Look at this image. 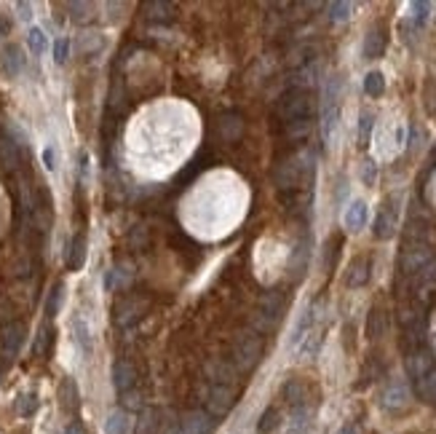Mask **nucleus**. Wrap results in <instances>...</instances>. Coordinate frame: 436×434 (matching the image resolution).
<instances>
[{
    "mask_svg": "<svg viewBox=\"0 0 436 434\" xmlns=\"http://www.w3.org/2000/svg\"><path fill=\"white\" fill-rule=\"evenodd\" d=\"M314 172H316L314 156L311 153H295V156L284 159L276 166V174H273L276 177V188L281 193H300V190L311 188Z\"/></svg>",
    "mask_w": 436,
    "mask_h": 434,
    "instance_id": "obj_1",
    "label": "nucleus"
},
{
    "mask_svg": "<svg viewBox=\"0 0 436 434\" xmlns=\"http://www.w3.org/2000/svg\"><path fill=\"white\" fill-rule=\"evenodd\" d=\"M340 75H329L321 89V137L324 145H332L337 121H340Z\"/></svg>",
    "mask_w": 436,
    "mask_h": 434,
    "instance_id": "obj_2",
    "label": "nucleus"
},
{
    "mask_svg": "<svg viewBox=\"0 0 436 434\" xmlns=\"http://www.w3.org/2000/svg\"><path fill=\"white\" fill-rule=\"evenodd\" d=\"M276 113L281 124L298 121V118H314V94L308 89H287L276 102Z\"/></svg>",
    "mask_w": 436,
    "mask_h": 434,
    "instance_id": "obj_3",
    "label": "nucleus"
},
{
    "mask_svg": "<svg viewBox=\"0 0 436 434\" xmlns=\"http://www.w3.org/2000/svg\"><path fill=\"white\" fill-rule=\"evenodd\" d=\"M262 356V338L257 332H241L233 346V368L238 370H252Z\"/></svg>",
    "mask_w": 436,
    "mask_h": 434,
    "instance_id": "obj_4",
    "label": "nucleus"
},
{
    "mask_svg": "<svg viewBox=\"0 0 436 434\" xmlns=\"http://www.w3.org/2000/svg\"><path fill=\"white\" fill-rule=\"evenodd\" d=\"M287 309V300H284V292H278V289H271V292H265L262 295V300H260L257 306V316H255V325H257L262 332L273 330L278 325V319H281V314Z\"/></svg>",
    "mask_w": 436,
    "mask_h": 434,
    "instance_id": "obj_5",
    "label": "nucleus"
},
{
    "mask_svg": "<svg viewBox=\"0 0 436 434\" xmlns=\"http://www.w3.org/2000/svg\"><path fill=\"white\" fill-rule=\"evenodd\" d=\"M431 263V247L428 242H407L404 249L399 252V271L407 276H415Z\"/></svg>",
    "mask_w": 436,
    "mask_h": 434,
    "instance_id": "obj_6",
    "label": "nucleus"
},
{
    "mask_svg": "<svg viewBox=\"0 0 436 434\" xmlns=\"http://www.w3.org/2000/svg\"><path fill=\"white\" fill-rule=\"evenodd\" d=\"M233 405H236V389L233 386H215V383L209 386V392H206V410H209L212 418L230 413Z\"/></svg>",
    "mask_w": 436,
    "mask_h": 434,
    "instance_id": "obj_7",
    "label": "nucleus"
},
{
    "mask_svg": "<svg viewBox=\"0 0 436 434\" xmlns=\"http://www.w3.org/2000/svg\"><path fill=\"white\" fill-rule=\"evenodd\" d=\"M370 223V204L364 199H354L348 207H345V215H343V226L348 233H358L364 230Z\"/></svg>",
    "mask_w": 436,
    "mask_h": 434,
    "instance_id": "obj_8",
    "label": "nucleus"
},
{
    "mask_svg": "<svg viewBox=\"0 0 436 434\" xmlns=\"http://www.w3.org/2000/svg\"><path fill=\"white\" fill-rule=\"evenodd\" d=\"M431 370H434V354L428 352L426 346H417V349L407 354V372H410V378L415 383L420 378H426Z\"/></svg>",
    "mask_w": 436,
    "mask_h": 434,
    "instance_id": "obj_9",
    "label": "nucleus"
},
{
    "mask_svg": "<svg viewBox=\"0 0 436 434\" xmlns=\"http://www.w3.org/2000/svg\"><path fill=\"white\" fill-rule=\"evenodd\" d=\"M21 70H24V51L17 43H6L0 48V73L6 78H19Z\"/></svg>",
    "mask_w": 436,
    "mask_h": 434,
    "instance_id": "obj_10",
    "label": "nucleus"
},
{
    "mask_svg": "<svg viewBox=\"0 0 436 434\" xmlns=\"http://www.w3.org/2000/svg\"><path fill=\"white\" fill-rule=\"evenodd\" d=\"M316 306H308V309H302L300 314V319L295 322V330L289 335V349H300L302 343H305V338L314 332V325H316Z\"/></svg>",
    "mask_w": 436,
    "mask_h": 434,
    "instance_id": "obj_11",
    "label": "nucleus"
},
{
    "mask_svg": "<svg viewBox=\"0 0 436 434\" xmlns=\"http://www.w3.org/2000/svg\"><path fill=\"white\" fill-rule=\"evenodd\" d=\"M179 429H182V434H212L215 432V418L206 410H193V413L182 415Z\"/></svg>",
    "mask_w": 436,
    "mask_h": 434,
    "instance_id": "obj_12",
    "label": "nucleus"
},
{
    "mask_svg": "<svg viewBox=\"0 0 436 434\" xmlns=\"http://www.w3.org/2000/svg\"><path fill=\"white\" fill-rule=\"evenodd\" d=\"M24 335H27V327L21 322H14V325L3 327V332H0V349H3V354L8 359L17 356V352H19L21 343H24Z\"/></svg>",
    "mask_w": 436,
    "mask_h": 434,
    "instance_id": "obj_13",
    "label": "nucleus"
},
{
    "mask_svg": "<svg viewBox=\"0 0 436 434\" xmlns=\"http://www.w3.org/2000/svg\"><path fill=\"white\" fill-rule=\"evenodd\" d=\"M311 236L302 233V239L298 242V247L292 249V257H289V273L292 279H302L305 276V269H308V260H311Z\"/></svg>",
    "mask_w": 436,
    "mask_h": 434,
    "instance_id": "obj_14",
    "label": "nucleus"
},
{
    "mask_svg": "<svg viewBox=\"0 0 436 434\" xmlns=\"http://www.w3.org/2000/svg\"><path fill=\"white\" fill-rule=\"evenodd\" d=\"M397 226H399V212L397 207H391V204H385V207L377 212L375 217V239H391L394 233H397Z\"/></svg>",
    "mask_w": 436,
    "mask_h": 434,
    "instance_id": "obj_15",
    "label": "nucleus"
},
{
    "mask_svg": "<svg viewBox=\"0 0 436 434\" xmlns=\"http://www.w3.org/2000/svg\"><path fill=\"white\" fill-rule=\"evenodd\" d=\"M134 383H137V370H134V365L126 362V359H118V362L113 365V386H116L120 394H126L134 389Z\"/></svg>",
    "mask_w": 436,
    "mask_h": 434,
    "instance_id": "obj_16",
    "label": "nucleus"
},
{
    "mask_svg": "<svg viewBox=\"0 0 436 434\" xmlns=\"http://www.w3.org/2000/svg\"><path fill=\"white\" fill-rule=\"evenodd\" d=\"M385 43H388L385 27H372V30L364 35V46H361V54H364V60H377V57H383V51H385Z\"/></svg>",
    "mask_w": 436,
    "mask_h": 434,
    "instance_id": "obj_17",
    "label": "nucleus"
},
{
    "mask_svg": "<svg viewBox=\"0 0 436 434\" xmlns=\"http://www.w3.org/2000/svg\"><path fill=\"white\" fill-rule=\"evenodd\" d=\"M407 402H410V386H407L404 381H391V383L385 386V392H383V408L399 410V408H404Z\"/></svg>",
    "mask_w": 436,
    "mask_h": 434,
    "instance_id": "obj_18",
    "label": "nucleus"
},
{
    "mask_svg": "<svg viewBox=\"0 0 436 434\" xmlns=\"http://www.w3.org/2000/svg\"><path fill=\"white\" fill-rule=\"evenodd\" d=\"M436 289V260H431L423 271L415 273V295L417 300H428Z\"/></svg>",
    "mask_w": 436,
    "mask_h": 434,
    "instance_id": "obj_19",
    "label": "nucleus"
},
{
    "mask_svg": "<svg viewBox=\"0 0 436 434\" xmlns=\"http://www.w3.org/2000/svg\"><path fill=\"white\" fill-rule=\"evenodd\" d=\"M139 316H142V300H139V298L120 300L118 309H116V322H118L120 327H129V325H134Z\"/></svg>",
    "mask_w": 436,
    "mask_h": 434,
    "instance_id": "obj_20",
    "label": "nucleus"
},
{
    "mask_svg": "<svg viewBox=\"0 0 436 434\" xmlns=\"http://www.w3.org/2000/svg\"><path fill=\"white\" fill-rule=\"evenodd\" d=\"M206 375L215 381V386H233L236 383V368L230 362H212V365H206Z\"/></svg>",
    "mask_w": 436,
    "mask_h": 434,
    "instance_id": "obj_21",
    "label": "nucleus"
},
{
    "mask_svg": "<svg viewBox=\"0 0 436 434\" xmlns=\"http://www.w3.org/2000/svg\"><path fill=\"white\" fill-rule=\"evenodd\" d=\"M86 263V236L83 233H75L70 247H67V269L70 271H80Z\"/></svg>",
    "mask_w": 436,
    "mask_h": 434,
    "instance_id": "obj_22",
    "label": "nucleus"
},
{
    "mask_svg": "<svg viewBox=\"0 0 436 434\" xmlns=\"http://www.w3.org/2000/svg\"><path fill=\"white\" fill-rule=\"evenodd\" d=\"M370 282V260L367 257H356L351 263V269L345 273V284L348 287H364Z\"/></svg>",
    "mask_w": 436,
    "mask_h": 434,
    "instance_id": "obj_23",
    "label": "nucleus"
},
{
    "mask_svg": "<svg viewBox=\"0 0 436 434\" xmlns=\"http://www.w3.org/2000/svg\"><path fill=\"white\" fill-rule=\"evenodd\" d=\"M60 399H62V408L64 410H70V413H75L80 408V394H78V383L73 381V378H64L60 386Z\"/></svg>",
    "mask_w": 436,
    "mask_h": 434,
    "instance_id": "obj_24",
    "label": "nucleus"
},
{
    "mask_svg": "<svg viewBox=\"0 0 436 434\" xmlns=\"http://www.w3.org/2000/svg\"><path fill=\"white\" fill-rule=\"evenodd\" d=\"M105 434H131V418L126 410H113L105 421Z\"/></svg>",
    "mask_w": 436,
    "mask_h": 434,
    "instance_id": "obj_25",
    "label": "nucleus"
},
{
    "mask_svg": "<svg viewBox=\"0 0 436 434\" xmlns=\"http://www.w3.org/2000/svg\"><path fill=\"white\" fill-rule=\"evenodd\" d=\"M219 124V134H222V140H228V143H233L241 137V132H244V121L233 116V113H228V116H222L217 121Z\"/></svg>",
    "mask_w": 436,
    "mask_h": 434,
    "instance_id": "obj_26",
    "label": "nucleus"
},
{
    "mask_svg": "<svg viewBox=\"0 0 436 434\" xmlns=\"http://www.w3.org/2000/svg\"><path fill=\"white\" fill-rule=\"evenodd\" d=\"M0 161L6 169H14L19 164V143L11 137H0Z\"/></svg>",
    "mask_w": 436,
    "mask_h": 434,
    "instance_id": "obj_27",
    "label": "nucleus"
},
{
    "mask_svg": "<svg viewBox=\"0 0 436 434\" xmlns=\"http://www.w3.org/2000/svg\"><path fill=\"white\" fill-rule=\"evenodd\" d=\"M364 94L367 97H383L385 94V75L380 73V70H370L367 75H364Z\"/></svg>",
    "mask_w": 436,
    "mask_h": 434,
    "instance_id": "obj_28",
    "label": "nucleus"
},
{
    "mask_svg": "<svg viewBox=\"0 0 436 434\" xmlns=\"http://www.w3.org/2000/svg\"><path fill=\"white\" fill-rule=\"evenodd\" d=\"M40 408V399L35 392H24L17 397V413L21 415V418H33V415L38 413Z\"/></svg>",
    "mask_w": 436,
    "mask_h": 434,
    "instance_id": "obj_29",
    "label": "nucleus"
},
{
    "mask_svg": "<svg viewBox=\"0 0 436 434\" xmlns=\"http://www.w3.org/2000/svg\"><path fill=\"white\" fill-rule=\"evenodd\" d=\"M311 426V410L305 405H300L292 410V418H289V434H305Z\"/></svg>",
    "mask_w": 436,
    "mask_h": 434,
    "instance_id": "obj_30",
    "label": "nucleus"
},
{
    "mask_svg": "<svg viewBox=\"0 0 436 434\" xmlns=\"http://www.w3.org/2000/svg\"><path fill=\"white\" fill-rule=\"evenodd\" d=\"M311 129H314V118H298V121L284 124V132L289 140H305L311 134Z\"/></svg>",
    "mask_w": 436,
    "mask_h": 434,
    "instance_id": "obj_31",
    "label": "nucleus"
},
{
    "mask_svg": "<svg viewBox=\"0 0 436 434\" xmlns=\"http://www.w3.org/2000/svg\"><path fill=\"white\" fill-rule=\"evenodd\" d=\"M27 46H30V51H33L35 57H43V54H46V48H48V38H46V33H43L40 27H30V30H27Z\"/></svg>",
    "mask_w": 436,
    "mask_h": 434,
    "instance_id": "obj_32",
    "label": "nucleus"
},
{
    "mask_svg": "<svg viewBox=\"0 0 436 434\" xmlns=\"http://www.w3.org/2000/svg\"><path fill=\"white\" fill-rule=\"evenodd\" d=\"M145 11H156L153 17H147V19H153V21H172L174 19V6H172V3L153 0V3H145Z\"/></svg>",
    "mask_w": 436,
    "mask_h": 434,
    "instance_id": "obj_33",
    "label": "nucleus"
},
{
    "mask_svg": "<svg viewBox=\"0 0 436 434\" xmlns=\"http://www.w3.org/2000/svg\"><path fill=\"white\" fill-rule=\"evenodd\" d=\"M73 332H75V343L80 346V352L83 354L91 352V332H89V325L80 316L73 319Z\"/></svg>",
    "mask_w": 436,
    "mask_h": 434,
    "instance_id": "obj_34",
    "label": "nucleus"
},
{
    "mask_svg": "<svg viewBox=\"0 0 436 434\" xmlns=\"http://www.w3.org/2000/svg\"><path fill=\"white\" fill-rule=\"evenodd\" d=\"M417 394L426 399V402H436V368L426 378L417 381Z\"/></svg>",
    "mask_w": 436,
    "mask_h": 434,
    "instance_id": "obj_35",
    "label": "nucleus"
},
{
    "mask_svg": "<svg viewBox=\"0 0 436 434\" xmlns=\"http://www.w3.org/2000/svg\"><path fill=\"white\" fill-rule=\"evenodd\" d=\"M70 19L78 21V24H86V21L94 19V6L91 3H70Z\"/></svg>",
    "mask_w": 436,
    "mask_h": 434,
    "instance_id": "obj_36",
    "label": "nucleus"
},
{
    "mask_svg": "<svg viewBox=\"0 0 436 434\" xmlns=\"http://www.w3.org/2000/svg\"><path fill=\"white\" fill-rule=\"evenodd\" d=\"M284 397L289 399V405H305V386L300 383V381H287V386H284Z\"/></svg>",
    "mask_w": 436,
    "mask_h": 434,
    "instance_id": "obj_37",
    "label": "nucleus"
},
{
    "mask_svg": "<svg viewBox=\"0 0 436 434\" xmlns=\"http://www.w3.org/2000/svg\"><path fill=\"white\" fill-rule=\"evenodd\" d=\"M278 421H281V415H278L276 408H268L262 418H260L257 424V434H273L278 429Z\"/></svg>",
    "mask_w": 436,
    "mask_h": 434,
    "instance_id": "obj_38",
    "label": "nucleus"
},
{
    "mask_svg": "<svg viewBox=\"0 0 436 434\" xmlns=\"http://www.w3.org/2000/svg\"><path fill=\"white\" fill-rule=\"evenodd\" d=\"M372 129H375V116L367 110V113H361V116H358V143H361V145L370 143V137H372Z\"/></svg>",
    "mask_w": 436,
    "mask_h": 434,
    "instance_id": "obj_39",
    "label": "nucleus"
},
{
    "mask_svg": "<svg viewBox=\"0 0 436 434\" xmlns=\"http://www.w3.org/2000/svg\"><path fill=\"white\" fill-rule=\"evenodd\" d=\"M51 341H54V330L51 327H40V332L35 335V346H33L35 356H46V352L51 349Z\"/></svg>",
    "mask_w": 436,
    "mask_h": 434,
    "instance_id": "obj_40",
    "label": "nucleus"
},
{
    "mask_svg": "<svg viewBox=\"0 0 436 434\" xmlns=\"http://www.w3.org/2000/svg\"><path fill=\"white\" fill-rule=\"evenodd\" d=\"M431 8H434V6H431V3H426V0L412 3V6H410V11H412V17H410V19H412V24H415V27H423V24L428 21V17H431Z\"/></svg>",
    "mask_w": 436,
    "mask_h": 434,
    "instance_id": "obj_41",
    "label": "nucleus"
},
{
    "mask_svg": "<svg viewBox=\"0 0 436 434\" xmlns=\"http://www.w3.org/2000/svg\"><path fill=\"white\" fill-rule=\"evenodd\" d=\"M354 14V3H332L329 6V19L340 24V21H348Z\"/></svg>",
    "mask_w": 436,
    "mask_h": 434,
    "instance_id": "obj_42",
    "label": "nucleus"
},
{
    "mask_svg": "<svg viewBox=\"0 0 436 434\" xmlns=\"http://www.w3.org/2000/svg\"><path fill=\"white\" fill-rule=\"evenodd\" d=\"M358 174H361V183H364L367 188L375 186V180H377V164H375V159H364V161H361V169H358Z\"/></svg>",
    "mask_w": 436,
    "mask_h": 434,
    "instance_id": "obj_43",
    "label": "nucleus"
},
{
    "mask_svg": "<svg viewBox=\"0 0 436 434\" xmlns=\"http://www.w3.org/2000/svg\"><path fill=\"white\" fill-rule=\"evenodd\" d=\"M62 292H64V287H62V284H54V287H51V292H48V300H46V316H48V319H51V316H57V311H60Z\"/></svg>",
    "mask_w": 436,
    "mask_h": 434,
    "instance_id": "obj_44",
    "label": "nucleus"
},
{
    "mask_svg": "<svg viewBox=\"0 0 436 434\" xmlns=\"http://www.w3.org/2000/svg\"><path fill=\"white\" fill-rule=\"evenodd\" d=\"M102 48V38L97 33H86L80 38V54H89V51H100Z\"/></svg>",
    "mask_w": 436,
    "mask_h": 434,
    "instance_id": "obj_45",
    "label": "nucleus"
},
{
    "mask_svg": "<svg viewBox=\"0 0 436 434\" xmlns=\"http://www.w3.org/2000/svg\"><path fill=\"white\" fill-rule=\"evenodd\" d=\"M67 57H70V41L67 38H57V43H54V62L64 64Z\"/></svg>",
    "mask_w": 436,
    "mask_h": 434,
    "instance_id": "obj_46",
    "label": "nucleus"
},
{
    "mask_svg": "<svg viewBox=\"0 0 436 434\" xmlns=\"http://www.w3.org/2000/svg\"><path fill=\"white\" fill-rule=\"evenodd\" d=\"M153 429H156V415H153V410H145L139 418L137 434H153Z\"/></svg>",
    "mask_w": 436,
    "mask_h": 434,
    "instance_id": "obj_47",
    "label": "nucleus"
},
{
    "mask_svg": "<svg viewBox=\"0 0 436 434\" xmlns=\"http://www.w3.org/2000/svg\"><path fill=\"white\" fill-rule=\"evenodd\" d=\"M43 164H46L48 172L57 169V150H54V145H46V147H43Z\"/></svg>",
    "mask_w": 436,
    "mask_h": 434,
    "instance_id": "obj_48",
    "label": "nucleus"
},
{
    "mask_svg": "<svg viewBox=\"0 0 436 434\" xmlns=\"http://www.w3.org/2000/svg\"><path fill=\"white\" fill-rule=\"evenodd\" d=\"M123 397V405L129 408V410H139L142 408V397H139L137 392H126V394H120Z\"/></svg>",
    "mask_w": 436,
    "mask_h": 434,
    "instance_id": "obj_49",
    "label": "nucleus"
},
{
    "mask_svg": "<svg viewBox=\"0 0 436 434\" xmlns=\"http://www.w3.org/2000/svg\"><path fill=\"white\" fill-rule=\"evenodd\" d=\"M17 11H19V19H33V3H17Z\"/></svg>",
    "mask_w": 436,
    "mask_h": 434,
    "instance_id": "obj_50",
    "label": "nucleus"
},
{
    "mask_svg": "<svg viewBox=\"0 0 436 434\" xmlns=\"http://www.w3.org/2000/svg\"><path fill=\"white\" fill-rule=\"evenodd\" d=\"M8 33H11V19H8V17H0V41H3Z\"/></svg>",
    "mask_w": 436,
    "mask_h": 434,
    "instance_id": "obj_51",
    "label": "nucleus"
},
{
    "mask_svg": "<svg viewBox=\"0 0 436 434\" xmlns=\"http://www.w3.org/2000/svg\"><path fill=\"white\" fill-rule=\"evenodd\" d=\"M64 434H86V429L80 426L78 421H73V424H67V429H64Z\"/></svg>",
    "mask_w": 436,
    "mask_h": 434,
    "instance_id": "obj_52",
    "label": "nucleus"
},
{
    "mask_svg": "<svg viewBox=\"0 0 436 434\" xmlns=\"http://www.w3.org/2000/svg\"><path fill=\"white\" fill-rule=\"evenodd\" d=\"M340 434H356V426H354V424H345V426L340 429Z\"/></svg>",
    "mask_w": 436,
    "mask_h": 434,
    "instance_id": "obj_53",
    "label": "nucleus"
}]
</instances>
